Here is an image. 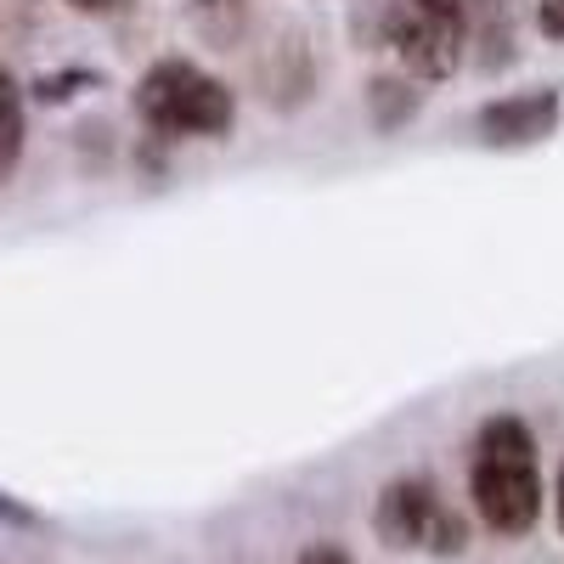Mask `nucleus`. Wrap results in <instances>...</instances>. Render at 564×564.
Here are the masks:
<instances>
[{
  "label": "nucleus",
  "instance_id": "1",
  "mask_svg": "<svg viewBox=\"0 0 564 564\" xmlns=\"http://www.w3.org/2000/svg\"><path fill=\"white\" fill-rule=\"evenodd\" d=\"M468 491H475L480 520L497 536H525L542 520V463H536V441L520 417L497 412L480 423Z\"/></svg>",
  "mask_w": 564,
  "mask_h": 564
},
{
  "label": "nucleus",
  "instance_id": "2",
  "mask_svg": "<svg viewBox=\"0 0 564 564\" xmlns=\"http://www.w3.org/2000/svg\"><path fill=\"white\" fill-rule=\"evenodd\" d=\"M135 113L159 135H226L231 119H238V102H231L226 79H215L209 68L186 57H164L141 74Z\"/></svg>",
  "mask_w": 564,
  "mask_h": 564
},
{
  "label": "nucleus",
  "instance_id": "3",
  "mask_svg": "<svg viewBox=\"0 0 564 564\" xmlns=\"http://www.w3.org/2000/svg\"><path fill=\"white\" fill-rule=\"evenodd\" d=\"M372 525H379L384 547L395 553H435V558H457L468 547V525H463V513L441 502L435 480L430 475H406V480H390L379 508H372Z\"/></svg>",
  "mask_w": 564,
  "mask_h": 564
},
{
  "label": "nucleus",
  "instance_id": "4",
  "mask_svg": "<svg viewBox=\"0 0 564 564\" xmlns=\"http://www.w3.org/2000/svg\"><path fill=\"white\" fill-rule=\"evenodd\" d=\"M468 34V0H390L384 7V40L417 79H446L463 63Z\"/></svg>",
  "mask_w": 564,
  "mask_h": 564
},
{
  "label": "nucleus",
  "instance_id": "5",
  "mask_svg": "<svg viewBox=\"0 0 564 564\" xmlns=\"http://www.w3.org/2000/svg\"><path fill=\"white\" fill-rule=\"evenodd\" d=\"M558 113H564V97L547 90V85H536V90H520V97L486 102L480 108V135L491 141V148H531V141L558 130Z\"/></svg>",
  "mask_w": 564,
  "mask_h": 564
},
{
  "label": "nucleus",
  "instance_id": "6",
  "mask_svg": "<svg viewBox=\"0 0 564 564\" xmlns=\"http://www.w3.org/2000/svg\"><path fill=\"white\" fill-rule=\"evenodd\" d=\"M23 135H29L23 85L12 79V68H0V181H12V170L23 164Z\"/></svg>",
  "mask_w": 564,
  "mask_h": 564
},
{
  "label": "nucleus",
  "instance_id": "7",
  "mask_svg": "<svg viewBox=\"0 0 564 564\" xmlns=\"http://www.w3.org/2000/svg\"><path fill=\"white\" fill-rule=\"evenodd\" d=\"M34 525H40V513H34L23 497L0 491V531H34Z\"/></svg>",
  "mask_w": 564,
  "mask_h": 564
},
{
  "label": "nucleus",
  "instance_id": "8",
  "mask_svg": "<svg viewBox=\"0 0 564 564\" xmlns=\"http://www.w3.org/2000/svg\"><path fill=\"white\" fill-rule=\"evenodd\" d=\"M536 29L547 40H564V0H536Z\"/></svg>",
  "mask_w": 564,
  "mask_h": 564
},
{
  "label": "nucleus",
  "instance_id": "9",
  "mask_svg": "<svg viewBox=\"0 0 564 564\" xmlns=\"http://www.w3.org/2000/svg\"><path fill=\"white\" fill-rule=\"evenodd\" d=\"M300 564H350V558H345V547H334V542H311V547L300 553Z\"/></svg>",
  "mask_w": 564,
  "mask_h": 564
},
{
  "label": "nucleus",
  "instance_id": "10",
  "mask_svg": "<svg viewBox=\"0 0 564 564\" xmlns=\"http://www.w3.org/2000/svg\"><path fill=\"white\" fill-rule=\"evenodd\" d=\"M68 7H79V12H108V7H119V0H68Z\"/></svg>",
  "mask_w": 564,
  "mask_h": 564
},
{
  "label": "nucleus",
  "instance_id": "11",
  "mask_svg": "<svg viewBox=\"0 0 564 564\" xmlns=\"http://www.w3.org/2000/svg\"><path fill=\"white\" fill-rule=\"evenodd\" d=\"M558 531H564V468H558Z\"/></svg>",
  "mask_w": 564,
  "mask_h": 564
},
{
  "label": "nucleus",
  "instance_id": "12",
  "mask_svg": "<svg viewBox=\"0 0 564 564\" xmlns=\"http://www.w3.org/2000/svg\"><path fill=\"white\" fill-rule=\"evenodd\" d=\"M198 7H220V0H198Z\"/></svg>",
  "mask_w": 564,
  "mask_h": 564
}]
</instances>
